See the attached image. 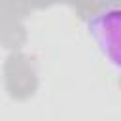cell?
<instances>
[{
  "label": "cell",
  "instance_id": "cell-1",
  "mask_svg": "<svg viewBox=\"0 0 121 121\" xmlns=\"http://www.w3.org/2000/svg\"><path fill=\"white\" fill-rule=\"evenodd\" d=\"M87 30L104 59L121 70V6L96 11L89 19Z\"/></svg>",
  "mask_w": 121,
  "mask_h": 121
}]
</instances>
